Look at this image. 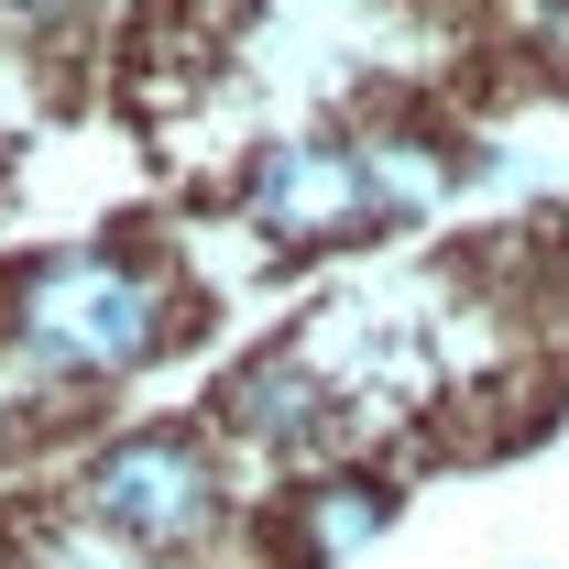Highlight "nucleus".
Instances as JSON below:
<instances>
[{
  "instance_id": "20e7f679",
  "label": "nucleus",
  "mask_w": 569,
  "mask_h": 569,
  "mask_svg": "<svg viewBox=\"0 0 569 569\" xmlns=\"http://www.w3.org/2000/svg\"><path fill=\"white\" fill-rule=\"evenodd\" d=\"M230 427L263 438V449H318L329 438V372L307 351H263L230 372Z\"/></svg>"
},
{
  "instance_id": "f03ea898",
  "label": "nucleus",
  "mask_w": 569,
  "mask_h": 569,
  "mask_svg": "<svg viewBox=\"0 0 569 569\" xmlns=\"http://www.w3.org/2000/svg\"><path fill=\"white\" fill-rule=\"evenodd\" d=\"M88 515L121 526L132 548H198V537L219 526V460L187 438V427H142V438H121V449H99Z\"/></svg>"
},
{
  "instance_id": "39448f33",
  "label": "nucleus",
  "mask_w": 569,
  "mask_h": 569,
  "mask_svg": "<svg viewBox=\"0 0 569 569\" xmlns=\"http://www.w3.org/2000/svg\"><path fill=\"white\" fill-rule=\"evenodd\" d=\"M383 526H395V493H383V482H307V515H296V537H307L318 569L361 559Z\"/></svg>"
},
{
  "instance_id": "423d86ee",
  "label": "nucleus",
  "mask_w": 569,
  "mask_h": 569,
  "mask_svg": "<svg viewBox=\"0 0 569 569\" xmlns=\"http://www.w3.org/2000/svg\"><path fill=\"white\" fill-rule=\"evenodd\" d=\"M361 187H372V209H383V219H417V209L449 198V164H438L417 132H383V142H361Z\"/></svg>"
},
{
  "instance_id": "f257e3e1",
  "label": "nucleus",
  "mask_w": 569,
  "mask_h": 569,
  "mask_svg": "<svg viewBox=\"0 0 569 569\" xmlns=\"http://www.w3.org/2000/svg\"><path fill=\"white\" fill-rule=\"evenodd\" d=\"M164 340V284L121 252H67L22 284V351L56 372H132Z\"/></svg>"
},
{
  "instance_id": "0eeeda50",
  "label": "nucleus",
  "mask_w": 569,
  "mask_h": 569,
  "mask_svg": "<svg viewBox=\"0 0 569 569\" xmlns=\"http://www.w3.org/2000/svg\"><path fill=\"white\" fill-rule=\"evenodd\" d=\"M56 11H67V0H0V33H44Z\"/></svg>"
},
{
  "instance_id": "7ed1b4c3",
  "label": "nucleus",
  "mask_w": 569,
  "mask_h": 569,
  "mask_svg": "<svg viewBox=\"0 0 569 569\" xmlns=\"http://www.w3.org/2000/svg\"><path fill=\"white\" fill-rule=\"evenodd\" d=\"M252 219H263V241H340L383 209L361 187L351 142H263L252 153Z\"/></svg>"
}]
</instances>
